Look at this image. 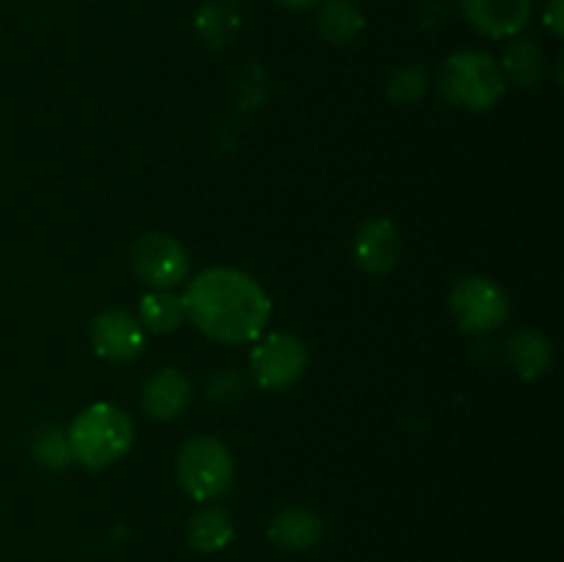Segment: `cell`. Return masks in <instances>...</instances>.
Listing matches in <instances>:
<instances>
[{
  "instance_id": "3",
  "label": "cell",
  "mask_w": 564,
  "mask_h": 562,
  "mask_svg": "<svg viewBox=\"0 0 564 562\" xmlns=\"http://www.w3.org/2000/svg\"><path fill=\"white\" fill-rule=\"evenodd\" d=\"M444 99L463 110H490L505 97L507 80L499 61L482 50H460L444 61L438 75Z\"/></svg>"
},
{
  "instance_id": "21",
  "label": "cell",
  "mask_w": 564,
  "mask_h": 562,
  "mask_svg": "<svg viewBox=\"0 0 564 562\" xmlns=\"http://www.w3.org/2000/svg\"><path fill=\"white\" fill-rule=\"evenodd\" d=\"M207 397L220 406H231V402L246 397V378L237 369H220L207 383Z\"/></svg>"
},
{
  "instance_id": "1",
  "label": "cell",
  "mask_w": 564,
  "mask_h": 562,
  "mask_svg": "<svg viewBox=\"0 0 564 562\" xmlns=\"http://www.w3.org/2000/svg\"><path fill=\"white\" fill-rule=\"evenodd\" d=\"M182 303L193 325L224 345H246L257 339L273 309L262 284L235 268H209L198 273Z\"/></svg>"
},
{
  "instance_id": "14",
  "label": "cell",
  "mask_w": 564,
  "mask_h": 562,
  "mask_svg": "<svg viewBox=\"0 0 564 562\" xmlns=\"http://www.w3.org/2000/svg\"><path fill=\"white\" fill-rule=\"evenodd\" d=\"M193 25H196L198 39H202L207 47H229L242 25L240 6H237V0H204V3L198 6L196 17H193Z\"/></svg>"
},
{
  "instance_id": "22",
  "label": "cell",
  "mask_w": 564,
  "mask_h": 562,
  "mask_svg": "<svg viewBox=\"0 0 564 562\" xmlns=\"http://www.w3.org/2000/svg\"><path fill=\"white\" fill-rule=\"evenodd\" d=\"M562 3L564 0H549V6H545V14H543L545 28H549L556 39L564 33V6Z\"/></svg>"
},
{
  "instance_id": "19",
  "label": "cell",
  "mask_w": 564,
  "mask_h": 562,
  "mask_svg": "<svg viewBox=\"0 0 564 562\" xmlns=\"http://www.w3.org/2000/svg\"><path fill=\"white\" fill-rule=\"evenodd\" d=\"M31 452L33 457L47 468H66L75 461L69 439H66L64 430L55 428V424H44V428H39L36 433H33Z\"/></svg>"
},
{
  "instance_id": "23",
  "label": "cell",
  "mask_w": 564,
  "mask_h": 562,
  "mask_svg": "<svg viewBox=\"0 0 564 562\" xmlns=\"http://www.w3.org/2000/svg\"><path fill=\"white\" fill-rule=\"evenodd\" d=\"M279 3L292 11H306V9H314V6H319L323 0H279Z\"/></svg>"
},
{
  "instance_id": "20",
  "label": "cell",
  "mask_w": 564,
  "mask_h": 562,
  "mask_svg": "<svg viewBox=\"0 0 564 562\" xmlns=\"http://www.w3.org/2000/svg\"><path fill=\"white\" fill-rule=\"evenodd\" d=\"M427 72L419 64H405L391 75L389 80V97L397 105H416L427 91Z\"/></svg>"
},
{
  "instance_id": "4",
  "label": "cell",
  "mask_w": 564,
  "mask_h": 562,
  "mask_svg": "<svg viewBox=\"0 0 564 562\" xmlns=\"http://www.w3.org/2000/svg\"><path fill=\"white\" fill-rule=\"evenodd\" d=\"M176 477L191 499L213 501L231 488L235 457L224 441L213 435H196L185 441L176 455Z\"/></svg>"
},
{
  "instance_id": "5",
  "label": "cell",
  "mask_w": 564,
  "mask_h": 562,
  "mask_svg": "<svg viewBox=\"0 0 564 562\" xmlns=\"http://www.w3.org/2000/svg\"><path fill=\"white\" fill-rule=\"evenodd\" d=\"M449 306L457 325L468 334H488L510 317V298L501 290L499 281L488 275H468L457 281L452 287Z\"/></svg>"
},
{
  "instance_id": "18",
  "label": "cell",
  "mask_w": 564,
  "mask_h": 562,
  "mask_svg": "<svg viewBox=\"0 0 564 562\" xmlns=\"http://www.w3.org/2000/svg\"><path fill=\"white\" fill-rule=\"evenodd\" d=\"M141 325L152 334H169L185 323V303L171 290H152L141 298Z\"/></svg>"
},
{
  "instance_id": "17",
  "label": "cell",
  "mask_w": 564,
  "mask_h": 562,
  "mask_svg": "<svg viewBox=\"0 0 564 562\" xmlns=\"http://www.w3.org/2000/svg\"><path fill=\"white\" fill-rule=\"evenodd\" d=\"M317 25L330 44H350L364 31L367 20L352 0H325L319 6Z\"/></svg>"
},
{
  "instance_id": "10",
  "label": "cell",
  "mask_w": 564,
  "mask_h": 562,
  "mask_svg": "<svg viewBox=\"0 0 564 562\" xmlns=\"http://www.w3.org/2000/svg\"><path fill=\"white\" fill-rule=\"evenodd\" d=\"M460 9L490 39L518 36L532 20V0H460Z\"/></svg>"
},
{
  "instance_id": "11",
  "label": "cell",
  "mask_w": 564,
  "mask_h": 562,
  "mask_svg": "<svg viewBox=\"0 0 564 562\" xmlns=\"http://www.w3.org/2000/svg\"><path fill=\"white\" fill-rule=\"evenodd\" d=\"M191 400H193L191 378H187L182 369L165 367V369H158V372L147 380L141 406L152 419H158V422H169V419L182 417L185 408L191 406Z\"/></svg>"
},
{
  "instance_id": "9",
  "label": "cell",
  "mask_w": 564,
  "mask_h": 562,
  "mask_svg": "<svg viewBox=\"0 0 564 562\" xmlns=\"http://www.w3.org/2000/svg\"><path fill=\"white\" fill-rule=\"evenodd\" d=\"M352 253L364 273L383 275L397 268L402 257V237L394 220L369 218L352 237Z\"/></svg>"
},
{
  "instance_id": "2",
  "label": "cell",
  "mask_w": 564,
  "mask_h": 562,
  "mask_svg": "<svg viewBox=\"0 0 564 562\" xmlns=\"http://www.w3.org/2000/svg\"><path fill=\"white\" fill-rule=\"evenodd\" d=\"M75 461L86 468H105L124 457L135 439V424L113 402H94L77 413L66 433Z\"/></svg>"
},
{
  "instance_id": "13",
  "label": "cell",
  "mask_w": 564,
  "mask_h": 562,
  "mask_svg": "<svg viewBox=\"0 0 564 562\" xmlns=\"http://www.w3.org/2000/svg\"><path fill=\"white\" fill-rule=\"evenodd\" d=\"M505 356L518 378L538 380L543 378L551 369V364H554V347H551L549 336H543L540 331L521 328L507 339Z\"/></svg>"
},
{
  "instance_id": "15",
  "label": "cell",
  "mask_w": 564,
  "mask_h": 562,
  "mask_svg": "<svg viewBox=\"0 0 564 562\" xmlns=\"http://www.w3.org/2000/svg\"><path fill=\"white\" fill-rule=\"evenodd\" d=\"M187 543L198 554H218L235 540V523L220 507H204L187 521Z\"/></svg>"
},
{
  "instance_id": "7",
  "label": "cell",
  "mask_w": 564,
  "mask_h": 562,
  "mask_svg": "<svg viewBox=\"0 0 564 562\" xmlns=\"http://www.w3.org/2000/svg\"><path fill=\"white\" fill-rule=\"evenodd\" d=\"M132 268L152 290H174L191 273V257L180 240L163 231H152L132 246Z\"/></svg>"
},
{
  "instance_id": "12",
  "label": "cell",
  "mask_w": 564,
  "mask_h": 562,
  "mask_svg": "<svg viewBox=\"0 0 564 562\" xmlns=\"http://www.w3.org/2000/svg\"><path fill=\"white\" fill-rule=\"evenodd\" d=\"M323 518L301 505L284 507L268 523L270 543L284 551H306L323 538Z\"/></svg>"
},
{
  "instance_id": "8",
  "label": "cell",
  "mask_w": 564,
  "mask_h": 562,
  "mask_svg": "<svg viewBox=\"0 0 564 562\" xmlns=\"http://www.w3.org/2000/svg\"><path fill=\"white\" fill-rule=\"evenodd\" d=\"M143 342H147V334H143L141 320L124 309H108V312L94 317L91 345L94 353L105 361H132V358L141 356Z\"/></svg>"
},
{
  "instance_id": "6",
  "label": "cell",
  "mask_w": 564,
  "mask_h": 562,
  "mask_svg": "<svg viewBox=\"0 0 564 562\" xmlns=\"http://www.w3.org/2000/svg\"><path fill=\"white\" fill-rule=\"evenodd\" d=\"M308 367V347L295 334H270L251 350V375L259 389L281 391L301 380Z\"/></svg>"
},
{
  "instance_id": "16",
  "label": "cell",
  "mask_w": 564,
  "mask_h": 562,
  "mask_svg": "<svg viewBox=\"0 0 564 562\" xmlns=\"http://www.w3.org/2000/svg\"><path fill=\"white\" fill-rule=\"evenodd\" d=\"M507 83L521 88H532L545 72V53L534 39H516L505 50V58L499 64Z\"/></svg>"
}]
</instances>
